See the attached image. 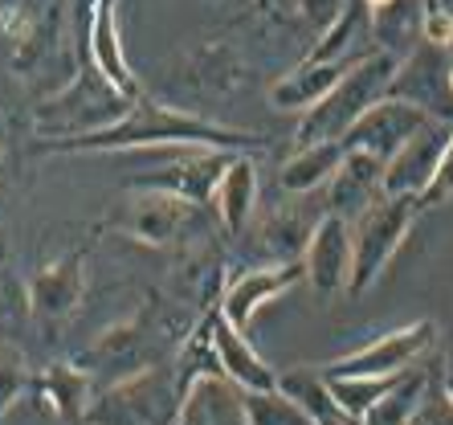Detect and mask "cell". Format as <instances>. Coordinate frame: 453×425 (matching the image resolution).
I'll return each mask as SVG.
<instances>
[{"instance_id": "15", "label": "cell", "mask_w": 453, "mask_h": 425, "mask_svg": "<svg viewBox=\"0 0 453 425\" xmlns=\"http://www.w3.org/2000/svg\"><path fill=\"white\" fill-rule=\"evenodd\" d=\"M380 176H384V159L368 156V151H343L335 176L327 181V212L356 221L380 197Z\"/></svg>"}, {"instance_id": "12", "label": "cell", "mask_w": 453, "mask_h": 425, "mask_svg": "<svg viewBox=\"0 0 453 425\" xmlns=\"http://www.w3.org/2000/svg\"><path fill=\"white\" fill-rule=\"evenodd\" d=\"M209 344H212V360H217V372L229 376L242 393H262V389H274L278 384V372L257 356L245 331H237L221 311L209 315Z\"/></svg>"}, {"instance_id": "1", "label": "cell", "mask_w": 453, "mask_h": 425, "mask_svg": "<svg viewBox=\"0 0 453 425\" xmlns=\"http://www.w3.org/2000/svg\"><path fill=\"white\" fill-rule=\"evenodd\" d=\"M50 151H148V148H225V151H257L265 148L262 135L242 128H221L212 119L184 115L156 103L148 95H135L119 119L106 128L82 131V135L45 139Z\"/></svg>"}, {"instance_id": "26", "label": "cell", "mask_w": 453, "mask_h": 425, "mask_svg": "<svg viewBox=\"0 0 453 425\" xmlns=\"http://www.w3.org/2000/svg\"><path fill=\"white\" fill-rule=\"evenodd\" d=\"M327 384H331V397L339 401V409L351 413L356 421H364V413L380 401V393L392 384V376H331L327 372Z\"/></svg>"}, {"instance_id": "18", "label": "cell", "mask_w": 453, "mask_h": 425, "mask_svg": "<svg viewBox=\"0 0 453 425\" xmlns=\"http://www.w3.org/2000/svg\"><path fill=\"white\" fill-rule=\"evenodd\" d=\"M278 389H282L290 401L303 405V413L311 417L315 425H364V421H356L351 413H343V409H339V401L331 397L327 372H315V368L278 372Z\"/></svg>"}, {"instance_id": "6", "label": "cell", "mask_w": 453, "mask_h": 425, "mask_svg": "<svg viewBox=\"0 0 453 425\" xmlns=\"http://www.w3.org/2000/svg\"><path fill=\"white\" fill-rule=\"evenodd\" d=\"M425 123H433V115L425 106L409 103V98H401V95H384L380 103H372L368 111L351 123V131L339 139V143H343V151H368V156L388 164Z\"/></svg>"}, {"instance_id": "30", "label": "cell", "mask_w": 453, "mask_h": 425, "mask_svg": "<svg viewBox=\"0 0 453 425\" xmlns=\"http://www.w3.org/2000/svg\"><path fill=\"white\" fill-rule=\"evenodd\" d=\"M404 425H453V405L441 397V389H437V393L425 389V397L417 401V409L409 413Z\"/></svg>"}, {"instance_id": "22", "label": "cell", "mask_w": 453, "mask_h": 425, "mask_svg": "<svg viewBox=\"0 0 453 425\" xmlns=\"http://www.w3.org/2000/svg\"><path fill=\"white\" fill-rule=\"evenodd\" d=\"M37 389L58 409V417H65L70 425H82L86 409L95 401V381L82 368H74V364H53L50 372H42Z\"/></svg>"}, {"instance_id": "16", "label": "cell", "mask_w": 453, "mask_h": 425, "mask_svg": "<svg viewBox=\"0 0 453 425\" xmlns=\"http://www.w3.org/2000/svg\"><path fill=\"white\" fill-rule=\"evenodd\" d=\"M212 209L221 217V225L229 234H242L245 221L257 209V164H253V151H233L229 164H225L217 192H212Z\"/></svg>"}, {"instance_id": "33", "label": "cell", "mask_w": 453, "mask_h": 425, "mask_svg": "<svg viewBox=\"0 0 453 425\" xmlns=\"http://www.w3.org/2000/svg\"><path fill=\"white\" fill-rule=\"evenodd\" d=\"M437 4H445V9H453V0H437Z\"/></svg>"}, {"instance_id": "31", "label": "cell", "mask_w": 453, "mask_h": 425, "mask_svg": "<svg viewBox=\"0 0 453 425\" xmlns=\"http://www.w3.org/2000/svg\"><path fill=\"white\" fill-rule=\"evenodd\" d=\"M441 397L453 405V344L445 348V360H441Z\"/></svg>"}, {"instance_id": "4", "label": "cell", "mask_w": 453, "mask_h": 425, "mask_svg": "<svg viewBox=\"0 0 453 425\" xmlns=\"http://www.w3.org/2000/svg\"><path fill=\"white\" fill-rule=\"evenodd\" d=\"M417 212L421 209L412 197H384V192L359 212L351 225V274L343 295H364L376 287L380 274L392 266L396 250L409 237V225Z\"/></svg>"}, {"instance_id": "20", "label": "cell", "mask_w": 453, "mask_h": 425, "mask_svg": "<svg viewBox=\"0 0 453 425\" xmlns=\"http://www.w3.org/2000/svg\"><path fill=\"white\" fill-rule=\"evenodd\" d=\"M339 159H343V143L339 139H323V143H306L295 151V159L282 168V189L290 197H306V192H323L327 181L335 176Z\"/></svg>"}, {"instance_id": "9", "label": "cell", "mask_w": 453, "mask_h": 425, "mask_svg": "<svg viewBox=\"0 0 453 425\" xmlns=\"http://www.w3.org/2000/svg\"><path fill=\"white\" fill-rule=\"evenodd\" d=\"M351 274V221L339 212H323L315 234L303 250V278L315 287L319 298L343 295Z\"/></svg>"}, {"instance_id": "32", "label": "cell", "mask_w": 453, "mask_h": 425, "mask_svg": "<svg viewBox=\"0 0 453 425\" xmlns=\"http://www.w3.org/2000/svg\"><path fill=\"white\" fill-rule=\"evenodd\" d=\"M445 82H449V95H453V66H449V78H445Z\"/></svg>"}, {"instance_id": "17", "label": "cell", "mask_w": 453, "mask_h": 425, "mask_svg": "<svg viewBox=\"0 0 453 425\" xmlns=\"http://www.w3.org/2000/svg\"><path fill=\"white\" fill-rule=\"evenodd\" d=\"M351 62H356V58H351ZM351 62H303V66H295L290 74L278 78V82L270 86V103H274L278 111H306V106H315L339 78L348 74Z\"/></svg>"}, {"instance_id": "23", "label": "cell", "mask_w": 453, "mask_h": 425, "mask_svg": "<svg viewBox=\"0 0 453 425\" xmlns=\"http://www.w3.org/2000/svg\"><path fill=\"white\" fill-rule=\"evenodd\" d=\"M425 389H429V372L425 368L412 364V368L396 372L392 384L380 393V401L364 413V425H404L409 421V413L417 409V401L425 397Z\"/></svg>"}, {"instance_id": "25", "label": "cell", "mask_w": 453, "mask_h": 425, "mask_svg": "<svg viewBox=\"0 0 453 425\" xmlns=\"http://www.w3.org/2000/svg\"><path fill=\"white\" fill-rule=\"evenodd\" d=\"M245 417L250 425H315L303 413V405L290 401L282 389H262V393H245Z\"/></svg>"}, {"instance_id": "14", "label": "cell", "mask_w": 453, "mask_h": 425, "mask_svg": "<svg viewBox=\"0 0 453 425\" xmlns=\"http://www.w3.org/2000/svg\"><path fill=\"white\" fill-rule=\"evenodd\" d=\"M311 197H315V192L295 197V205H282V209H274L257 225V242L253 245H257L270 262H298V258H303L319 217L327 212V209H319V205H311Z\"/></svg>"}, {"instance_id": "11", "label": "cell", "mask_w": 453, "mask_h": 425, "mask_svg": "<svg viewBox=\"0 0 453 425\" xmlns=\"http://www.w3.org/2000/svg\"><path fill=\"white\" fill-rule=\"evenodd\" d=\"M303 282V258L298 262H265V266H253V270H245V274H237L229 282V287L221 290V315L229 319L237 331L250 328L253 311L262 307V303H270V298L286 295L290 287H298Z\"/></svg>"}, {"instance_id": "10", "label": "cell", "mask_w": 453, "mask_h": 425, "mask_svg": "<svg viewBox=\"0 0 453 425\" xmlns=\"http://www.w3.org/2000/svg\"><path fill=\"white\" fill-rule=\"evenodd\" d=\"M449 128L453 123H445V119L425 123V128L417 131V135H412L388 164H384L380 192H384V197H412V201H417V197L425 192V184L433 181V168H437V159H441Z\"/></svg>"}, {"instance_id": "3", "label": "cell", "mask_w": 453, "mask_h": 425, "mask_svg": "<svg viewBox=\"0 0 453 425\" xmlns=\"http://www.w3.org/2000/svg\"><path fill=\"white\" fill-rule=\"evenodd\" d=\"M184 381L176 368L143 364L95 393L82 425H176Z\"/></svg>"}, {"instance_id": "7", "label": "cell", "mask_w": 453, "mask_h": 425, "mask_svg": "<svg viewBox=\"0 0 453 425\" xmlns=\"http://www.w3.org/2000/svg\"><path fill=\"white\" fill-rule=\"evenodd\" d=\"M433 344H437V323L421 319V323H409V328L384 331L372 344L348 352L331 364V376H396V372L421 364V356H429Z\"/></svg>"}, {"instance_id": "27", "label": "cell", "mask_w": 453, "mask_h": 425, "mask_svg": "<svg viewBox=\"0 0 453 425\" xmlns=\"http://www.w3.org/2000/svg\"><path fill=\"white\" fill-rule=\"evenodd\" d=\"M453 201V128H449V139L441 148V159L433 168V181L425 184V192L417 197V209H437V205Z\"/></svg>"}, {"instance_id": "13", "label": "cell", "mask_w": 453, "mask_h": 425, "mask_svg": "<svg viewBox=\"0 0 453 425\" xmlns=\"http://www.w3.org/2000/svg\"><path fill=\"white\" fill-rule=\"evenodd\" d=\"M176 425H250L245 393L221 372H201L184 384Z\"/></svg>"}, {"instance_id": "8", "label": "cell", "mask_w": 453, "mask_h": 425, "mask_svg": "<svg viewBox=\"0 0 453 425\" xmlns=\"http://www.w3.org/2000/svg\"><path fill=\"white\" fill-rule=\"evenodd\" d=\"M168 168L143 172L135 176V189H151V192H172L180 201L192 205H212V192H217V181H221L225 164H229L233 151L225 148H176L172 151Z\"/></svg>"}, {"instance_id": "2", "label": "cell", "mask_w": 453, "mask_h": 425, "mask_svg": "<svg viewBox=\"0 0 453 425\" xmlns=\"http://www.w3.org/2000/svg\"><path fill=\"white\" fill-rule=\"evenodd\" d=\"M396 70H401V58L388 53V50H376V53L356 58V62L348 66V74L339 78L315 106H306L303 111V123H298V148H306V143H323V139H343L351 131V123H356L372 103H380V98L392 90Z\"/></svg>"}, {"instance_id": "5", "label": "cell", "mask_w": 453, "mask_h": 425, "mask_svg": "<svg viewBox=\"0 0 453 425\" xmlns=\"http://www.w3.org/2000/svg\"><path fill=\"white\" fill-rule=\"evenodd\" d=\"M209 209L212 205L180 201L172 192L139 189V197L131 201L123 225H127V234L139 237V242H148V245H188V242H201L212 229Z\"/></svg>"}, {"instance_id": "21", "label": "cell", "mask_w": 453, "mask_h": 425, "mask_svg": "<svg viewBox=\"0 0 453 425\" xmlns=\"http://www.w3.org/2000/svg\"><path fill=\"white\" fill-rule=\"evenodd\" d=\"M82 295V266L78 258H62V262L45 266L42 274L33 278V307L45 319H62L78 307Z\"/></svg>"}, {"instance_id": "24", "label": "cell", "mask_w": 453, "mask_h": 425, "mask_svg": "<svg viewBox=\"0 0 453 425\" xmlns=\"http://www.w3.org/2000/svg\"><path fill=\"white\" fill-rule=\"evenodd\" d=\"M359 21H368L364 0H348L343 12H335V21L327 25V33L319 37V45L306 53V62H351V42H356Z\"/></svg>"}, {"instance_id": "28", "label": "cell", "mask_w": 453, "mask_h": 425, "mask_svg": "<svg viewBox=\"0 0 453 425\" xmlns=\"http://www.w3.org/2000/svg\"><path fill=\"white\" fill-rule=\"evenodd\" d=\"M33 384V376H29V368H25V360L17 356V352H0V417L12 409V401L25 393Z\"/></svg>"}, {"instance_id": "29", "label": "cell", "mask_w": 453, "mask_h": 425, "mask_svg": "<svg viewBox=\"0 0 453 425\" xmlns=\"http://www.w3.org/2000/svg\"><path fill=\"white\" fill-rule=\"evenodd\" d=\"M417 29H421L425 45H433V50H449L453 45V9H445V4H437V0H425Z\"/></svg>"}, {"instance_id": "19", "label": "cell", "mask_w": 453, "mask_h": 425, "mask_svg": "<svg viewBox=\"0 0 453 425\" xmlns=\"http://www.w3.org/2000/svg\"><path fill=\"white\" fill-rule=\"evenodd\" d=\"M364 9H368V25L376 33L380 50L404 58L412 45L421 42V29H417L421 9L412 0H364Z\"/></svg>"}]
</instances>
